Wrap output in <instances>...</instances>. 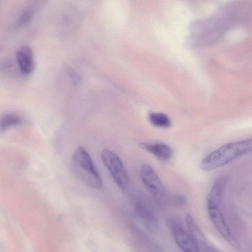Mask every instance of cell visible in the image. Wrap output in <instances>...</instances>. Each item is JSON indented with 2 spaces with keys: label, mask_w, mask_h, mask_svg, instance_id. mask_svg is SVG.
Instances as JSON below:
<instances>
[{
  "label": "cell",
  "mask_w": 252,
  "mask_h": 252,
  "mask_svg": "<svg viewBox=\"0 0 252 252\" xmlns=\"http://www.w3.org/2000/svg\"><path fill=\"white\" fill-rule=\"evenodd\" d=\"M233 27L234 25L230 19L219 11L215 17L196 21L190 25L187 44L193 48L212 45Z\"/></svg>",
  "instance_id": "1"
},
{
  "label": "cell",
  "mask_w": 252,
  "mask_h": 252,
  "mask_svg": "<svg viewBox=\"0 0 252 252\" xmlns=\"http://www.w3.org/2000/svg\"><path fill=\"white\" fill-rule=\"evenodd\" d=\"M251 139L229 143L210 153L200 162V168L211 171L221 167L252 150Z\"/></svg>",
  "instance_id": "2"
},
{
  "label": "cell",
  "mask_w": 252,
  "mask_h": 252,
  "mask_svg": "<svg viewBox=\"0 0 252 252\" xmlns=\"http://www.w3.org/2000/svg\"><path fill=\"white\" fill-rule=\"evenodd\" d=\"M71 166L74 174L87 186L94 189L101 188L102 180L90 155L84 148L80 146L75 150Z\"/></svg>",
  "instance_id": "3"
},
{
  "label": "cell",
  "mask_w": 252,
  "mask_h": 252,
  "mask_svg": "<svg viewBox=\"0 0 252 252\" xmlns=\"http://www.w3.org/2000/svg\"><path fill=\"white\" fill-rule=\"evenodd\" d=\"M100 156L102 162L117 186L123 190L126 189L128 185V176L119 157L108 149L103 150Z\"/></svg>",
  "instance_id": "4"
},
{
  "label": "cell",
  "mask_w": 252,
  "mask_h": 252,
  "mask_svg": "<svg viewBox=\"0 0 252 252\" xmlns=\"http://www.w3.org/2000/svg\"><path fill=\"white\" fill-rule=\"evenodd\" d=\"M209 217L220 234L232 247L240 249V245L233 237L224 218L218 206H207Z\"/></svg>",
  "instance_id": "5"
},
{
  "label": "cell",
  "mask_w": 252,
  "mask_h": 252,
  "mask_svg": "<svg viewBox=\"0 0 252 252\" xmlns=\"http://www.w3.org/2000/svg\"><path fill=\"white\" fill-rule=\"evenodd\" d=\"M141 179L148 190L155 197L160 198L165 194L164 187L157 173L147 163L142 164L140 169Z\"/></svg>",
  "instance_id": "6"
},
{
  "label": "cell",
  "mask_w": 252,
  "mask_h": 252,
  "mask_svg": "<svg viewBox=\"0 0 252 252\" xmlns=\"http://www.w3.org/2000/svg\"><path fill=\"white\" fill-rule=\"evenodd\" d=\"M169 225L176 243L182 250L187 252H199L188 231L178 219L170 220Z\"/></svg>",
  "instance_id": "7"
},
{
  "label": "cell",
  "mask_w": 252,
  "mask_h": 252,
  "mask_svg": "<svg viewBox=\"0 0 252 252\" xmlns=\"http://www.w3.org/2000/svg\"><path fill=\"white\" fill-rule=\"evenodd\" d=\"M186 222L188 231L199 252L219 251L208 240L190 214L186 215Z\"/></svg>",
  "instance_id": "8"
},
{
  "label": "cell",
  "mask_w": 252,
  "mask_h": 252,
  "mask_svg": "<svg viewBox=\"0 0 252 252\" xmlns=\"http://www.w3.org/2000/svg\"><path fill=\"white\" fill-rule=\"evenodd\" d=\"M141 149L155 156L162 161L169 160L173 154L171 148L167 144L160 142H145L139 144Z\"/></svg>",
  "instance_id": "9"
},
{
  "label": "cell",
  "mask_w": 252,
  "mask_h": 252,
  "mask_svg": "<svg viewBox=\"0 0 252 252\" xmlns=\"http://www.w3.org/2000/svg\"><path fill=\"white\" fill-rule=\"evenodd\" d=\"M16 59L22 73L29 75L33 71L34 63L32 52L30 47L24 46L20 48L16 53Z\"/></svg>",
  "instance_id": "10"
},
{
  "label": "cell",
  "mask_w": 252,
  "mask_h": 252,
  "mask_svg": "<svg viewBox=\"0 0 252 252\" xmlns=\"http://www.w3.org/2000/svg\"><path fill=\"white\" fill-rule=\"evenodd\" d=\"M136 211L138 216L146 227L152 230L157 228V220L148 206L143 203H138Z\"/></svg>",
  "instance_id": "11"
},
{
  "label": "cell",
  "mask_w": 252,
  "mask_h": 252,
  "mask_svg": "<svg viewBox=\"0 0 252 252\" xmlns=\"http://www.w3.org/2000/svg\"><path fill=\"white\" fill-rule=\"evenodd\" d=\"M225 184V180L223 178L215 182L207 197V206L220 207Z\"/></svg>",
  "instance_id": "12"
},
{
  "label": "cell",
  "mask_w": 252,
  "mask_h": 252,
  "mask_svg": "<svg viewBox=\"0 0 252 252\" xmlns=\"http://www.w3.org/2000/svg\"><path fill=\"white\" fill-rule=\"evenodd\" d=\"M150 123L154 126L159 128H168L171 125L169 118L161 112H151L149 114Z\"/></svg>",
  "instance_id": "13"
},
{
  "label": "cell",
  "mask_w": 252,
  "mask_h": 252,
  "mask_svg": "<svg viewBox=\"0 0 252 252\" xmlns=\"http://www.w3.org/2000/svg\"><path fill=\"white\" fill-rule=\"evenodd\" d=\"M21 118L15 114H7L2 116L0 119V128L5 130L11 126L21 124Z\"/></svg>",
  "instance_id": "14"
},
{
  "label": "cell",
  "mask_w": 252,
  "mask_h": 252,
  "mask_svg": "<svg viewBox=\"0 0 252 252\" xmlns=\"http://www.w3.org/2000/svg\"><path fill=\"white\" fill-rule=\"evenodd\" d=\"M31 14L30 12L27 11L23 13L20 17L18 24L19 25H22L26 23L28 20L30 19Z\"/></svg>",
  "instance_id": "15"
},
{
  "label": "cell",
  "mask_w": 252,
  "mask_h": 252,
  "mask_svg": "<svg viewBox=\"0 0 252 252\" xmlns=\"http://www.w3.org/2000/svg\"><path fill=\"white\" fill-rule=\"evenodd\" d=\"M175 201L178 205L182 206L186 204L187 199L184 195L178 194L175 196Z\"/></svg>",
  "instance_id": "16"
}]
</instances>
